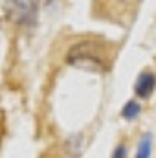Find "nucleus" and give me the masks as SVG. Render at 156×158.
Segmentation results:
<instances>
[{
	"mask_svg": "<svg viewBox=\"0 0 156 158\" xmlns=\"http://www.w3.org/2000/svg\"><path fill=\"white\" fill-rule=\"evenodd\" d=\"M66 63L77 68H86V70H103L107 68V59L101 53V48L96 42H79L76 44L68 55H66Z\"/></svg>",
	"mask_w": 156,
	"mask_h": 158,
	"instance_id": "obj_1",
	"label": "nucleus"
},
{
	"mask_svg": "<svg viewBox=\"0 0 156 158\" xmlns=\"http://www.w3.org/2000/svg\"><path fill=\"white\" fill-rule=\"evenodd\" d=\"M39 0H11L7 6V19L18 26H30L35 22Z\"/></svg>",
	"mask_w": 156,
	"mask_h": 158,
	"instance_id": "obj_2",
	"label": "nucleus"
},
{
	"mask_svg": "<svg viewBox=\"0 0 156 158\" xmlns=\"http://www.w3.org/2000/svg\"><path fill=\"white\" fill-rule=\"evenodd\" d=\"M154 88H156V76L153 72H142L136 79V83H134V94L138 98H143V99L151 98Z\"/></svg>",
	"mask_w": 156,
	"mask_h": 158,
	"instance_id": "obj_3",
	"label": "nucleus"
},
{
	"mask_svg": "<svg viewBox=\"0 0 156 158\" xmlns=\"http://www.w3.org/2000/svg\"><path fill=\"white\" fill-rule=\"evenodd\" d=\"M151 149H153V136H151V134L142 136V140H140V143H138L136 158H151Z\"/></svg>",
	"mask_w": 156,
	"mask_h": 158,
	"instance_id": "obj_4",
	"label": "nucleus"
},
{
	"mask_svg": "<svg viewBox=\"0 0 156 158\" xmlns=\"http://www.w3.org/2000/svg\"><path fill=\"white\" fill-rule=\"evenodd\" d=\"M140 112H142V107H140V103L138 101H129V103H125V107L121 109V116L125 119H136L140 116Z\"/></svg>",
	"mask_w": 156,
	"mask_h": 158,
	"instance_id": "obj_5",
	"label": "nucleus"
},
{
	"mask_svg": "<svg viewBox=\"0 0 156 158\" xmlns=\"http://www.w3.org/2000/svg\"><path fill=\"white\" fill-rule=\"evenodd\" d=\"M112 158H127V153H125V145L123 143H119L116 149H114V155Z\"/></svg>",
	"mask_w": 156,
	"mask_h": 158,
	"instance_id": "obj_6",
	"label": "nucleus"
},
{
	"mask_svg": "<svg viewBox=\"0 0 156 158\" xmlns=\"http://www.w3.org/2000/svg\"><path fill=\"white\" fill-rule=\"evenodd\" d=\"M121 4H125V6H136V4H140L142 0H119Z\"/></svg>",
	"mask_w": 156,
	"mask_h": 158,
	"instance_id": "obj_7",
	"label": "nucleus"
}]
</instances>
